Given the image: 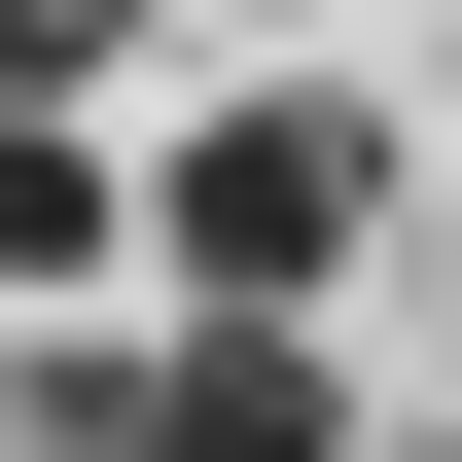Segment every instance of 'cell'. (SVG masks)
Wrapping results in <instances>:
<instances>
[{"label": "cell", "instance_id": "obj_1", "mask_svg": "<svg viewBox=\"0 0 462 462\" xmlns=\"http://www.w3.org/2000/svg\"><path fill=\"white\" fill-rule=\"evenodd\" d=\"M143 249H178V320H320L356 249H392V107H320V71H285V107H214Z\"/></svg>", "mask_w": 462, "mask_h": 462}, {"label": "cell", "instance_id": "obj_2", "mask_svg": "<svg viewBox=\"0 0 462 462\" xmlns=\"http://www.w3.org/2000/svg\"><path fill=\"white\" fill-rule=\"evenodd\" d=\"M36 462H320V320H107L36 392Z\"/></svg>", "mask_w": 462, "mask_h": 462}, {"label": "cell", "instance_id": "obj_3", "mask_svg": "<svg viewBox=\"0 0 462 462\" xmlns=\"http://www.w3.org/2000/svg\"><path fill=\"white\" fill-rule=\"evenodd\" d=\"M107 249H143V214H107V143H71V107H0V285H107Z\"/></svg>", "mask_w": 462, "mask_h": 462}, {"label": "cell", "instance_id": "obj_4", "mask_svg": "<svg viewBox=\"0 0 462 462\" xmlns=\"http://www.w3.org/2000/svg\"><path fill=\"white\" fill-rule=\"evenodd\" d=\"M143 71V0H0V107H107Z\"/></svg>", "mask_w": 462, "mask_h": 462}, {"label": "cell", "instance_id": "obj_5", "mask_svg": "<svg viewBox=\"0 0 462 462\" xmlns=\"http://www.w3.org/2000/svg\"><path fill=\"white\" fill-rule=\"evenodd\" d=\"M427 462H462V427H427Z\"/></svg>", "mask_w": 462, "mask_h": 462}]
</instances>
